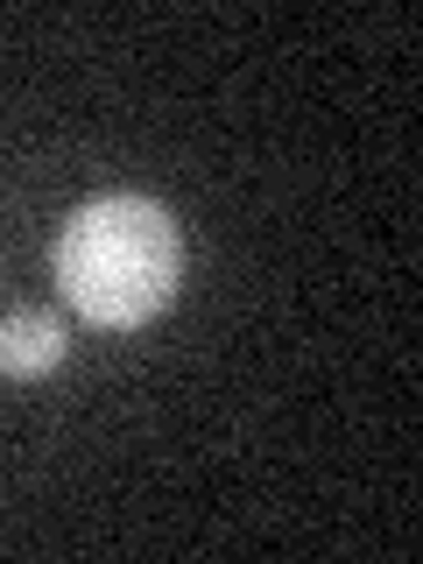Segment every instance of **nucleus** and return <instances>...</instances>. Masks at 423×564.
<instances>
[{"instance_id":"nucleus-2","label":"nucleus","mask_w":423,"mask_h":564,"mask_svg":"<svg viewBox=\"0 0 423 564\" xmlns=\"http://www.w3.org/2000/svg\"><path fill=\"white\" fill-rule=\"evenodd\" d=\"M70 360V325L43 304L0 311V381H43Z\"/></svg>"},{"instance_id":"nucleus-1","label":"nucleus","mask_w":423,"mask_h":564,"mask_svg":"<svg viewBox=\"0 0 423 564\" xmlns=\"http://www.w3.org/2000/svg\"><path fill=\"white\" fill-rule=\"evenodd\" d=\"M184 282V226L149 191L85 198L57 234V290L99 332H141Z\"/></svg>"}]
</instances>
